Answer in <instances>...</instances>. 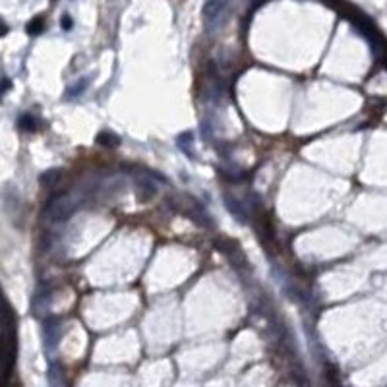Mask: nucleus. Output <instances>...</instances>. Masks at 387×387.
Returning a JSON list of instances; mask_svg holds the SVG:
<instances>
[{
	"label": "nucleus",
	"mask_w": 387,
	"mask_h": 387,
	"mask_svg": "<svg viewBox=\"0 0 387 387\" xmlns=\"http://www.w3.org/2000/svg\"><path fill=\"white\" fill-rule=\"evenodd\" d=\"M85 85H88V79H81V81H79V85L76 83L74 88L68 89V95H66V97L70 99V97H76V95H79V93H81V91L85 89Z\"/></svg>",
	"instance_id": "9d476101"
},
{
	"label": "nucleus",
	"mask_w": 387,
	"mask_h": 387,
	"mask_svg": "<svg viewBox=\"0 0 387 387\" xmlns=\"http://www.w3.org/2000/svg\"><path fill=\"white\" fill-rule=\"evenodd\" d=\"M16 316L12 312L10 304H6V312H4V333H2V339H4V374L6 377L10 376L12 366H14V358H16Z\"/></svg>",
	"instance_id": "f257e3e1"
},
{
	"label": "nucleus",
	"mask_w": 387,
	"mask_h": 387,
	"mask_svg": "<svg viewBox=\"0 0 387 387\" xmlns=\"http://www.w3.org/2000/svg\"><path fill=\"white\" fill-rule=\"evenodd\" d=\"M60 25H62V29H70L72 27V20H70V16H62V20H60Z\"/></svg>",
	"instance_id": "f8f14e48"
},
{
	"label": "nucleus",
	"mask_w": 387,
	"mask_h": 387,
	"mask_svg": "<svg viewBox=\"0 0 387 387\" xmlns=\"http://www.w3.org/2000/svg\"><path fill=\"white\" fill-rule=\"evenodd\" d=\"M76 209V201L70 198L68 194H58L47 201L45 215H49L51 221H66L68 217Z\"/></svg>",
	"instance_id": "f03ea898"
},
{
	"label": "nucleus",
	"mask_w": 387,
	"mask_h": 387,
	"mask_svg": "<svg viewBox=\"0 0 387 387\" xmlns=\"http://www.w3.org/2000/svg\"><path fill=\"white\" fill-rule=\"evenodd\" d=\"M56 178H58V170H55V168H53V170H47L43 177H41V182H43V184H47V186H51V184L55 182Z\"/></svg>",
	"instance_id": "9b49d317"
},
{
	"label": "nucleus",
	"mask_w": 387,
	"mask_h": 387,
	"mask_svg": "<svg viewBox=\"0 0 387 387\" xmlns=\"http://www.w3.org/2000/svg\"><path fill=\"white\" fill-rule=\"evenodd\" d=\"M225 199H227V207H229V211H231L232 215H234L238 221H244V219H246V211L240 207V201H236L234 198H229V196H225Z\"/></svg>",
	"instance_id": "39448f33"
},
{
	"label": "nucleus",
	"mask_w": 387,
	"mask_h": 387,
	"mask_svg": "<svg viewBox=\"0 0 387 387\" xmlns=\"http://www.w3.org/2000/svg\"><path fill=\"white\" fill-rule=\"evenodd\" d=\"M192 142H194V140H192V134L190 132L182 134V136L178 138V145H180V149H182V151H186L190 157H192V153H194V151H192Z\"/></svg>",
	"instance_id": "0eeeda50"
},
{
	"label": "nucleus",
	"mask_w": 387,
	"mask_h": 387,
	"mask_svg": "<svg viewBox=\"0 0 387 387\" xmlns=\"http://www.w3.org/2000/svg\"><path fill=\"white\" fill-rule=\"evenodd\" d=\"M227 6H229V0H207V4L203 6V22L209 31L225 20Z\"/></svg>",
	"instance_id": "7ed1b4c3"
},
{
	"label": "nucleus",
	"mask_w": 387,
	"mask_h": 387,
	"mask_svg": "<svg viewBox=\"0 0 387 387\" xmlns=\"http://www.w3.org/2000/svg\"><path fill=\"white\" fill-rule=\"evenodd\" d=\"M43 335H45V347H47V349H55L56 345H58V339H60V325H58V320H56V318L45 320Z\"/></svg>",
	"instance_id": "20e7f679"
},
{
	"label": "nucleus",
	"mask_w": 387,
	"mask_h": 387,
	"mask_svg": "<svg viewBox=\"0 0 387 387\" xmlns=\"http://www.w3.org/2000/svg\"><path fill=\"white\" fill-rule=\"evenodd\" d=\"M45 29V20L39 16V18H35L31 22L27 23V33L29 35H39L41 31Z\"/></svg>",
	"instance_id": "423d86ee"
},
{
	"label": "nucleus",
	"mask_w": 387,
	"mask_h": 387,
	"mask_svg": "<svg viewBox=\"0 0 387 387\" xmlns=\"http://www.w3.org/2000/svg\"><path fill=\"white\" fill-rule=\"evenodd\" d=\"M97 142L101 145H118V140H116V136H112V134H107L103 132L97 136Z\"/></svg>",
	"instance_id": "1a4fd4ad"
},
{
	"label": "nucleus",
	"mask_w": 387,
	"mask_h": 387,
	"mask_svg": "<svg viewBox=\"0 0 387 387\" xmlns=\"http://www.w3.org/2000/svg\"><path fill=\"white\" fill-rule=\"evenodd\" d=\"M18 124H20L22 130H35V128H37V120H35L31 114H22Z\"/></svg>",
	"instance_id": "6e6552de"
},
{
	"label": "nucleus",
	"mask_w": 387,
	"mask_h": 387,
	"mask_svg": "<svg viewBox=\"0 0 387 387\" xmlns=\"http://www.w3.org/2000/svg\"><path fill=\"white\" fill-rule=\"evenodd\" d=\"M8 88H10V81L4 77V91H8Z\"/></svg>",
	"instance_id": "ddd939ff"
}]
</instances>
